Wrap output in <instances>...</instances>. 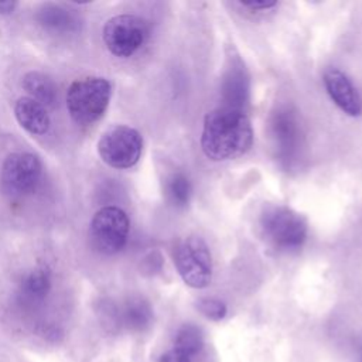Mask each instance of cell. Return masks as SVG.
Wrapping results in <instances>:
<instances>
[{
	"instance_id": "obj_1",
	"label": "cell",
	"mask_w": 362,
	"mask_h": 362,
	"mask_svg": "<svg viewBox=\"0 0 362 362\" xmlns=\"http://www.w3.org/2000/svg\"><path fill=\"white\" fill-rule=\"evenodd\" d=\"M253 143L249 117L235 107H219L206 113L201 134V148L214 161L243 156Z\"/></svg>"
},
{
	"instance_id": "obj_2",
	"label": "cell",
	"mask_w": 362,
	"mask_h": 362,
	"mask_svg": "<svg viewBox=\"0 0 362 362\" xmlns=\"http://www.w3.org/2000/svg\"><path fill=\"white\" fill-rule=\"evenodd\" d=\"M112 96V85L100 76H88L71 83L66 92V107L78 124L96 122L106 110Z\"/></svg>"
},
{
	"instance_id": "obj_3",
	"label": "cell",
	"mask_w": 362,
	"mask_h": 362,
	"mask_svg": "<svg viewBox=\"0 0 362 362\" xmlns=\"http://www.w3.org/2000/svg\"><path fill=\"white\" fill-rule=\"evenodd\" d=\"M260 228L266 240L277 250H296L307 238L304 218L281 205L264 208L260 215Z\"/></svg>"
},
{
	"instance_id": "obj_4",
	"label": "cell",
	"mask_w": 362,
	"mask_h": 362,
	"mask_svg": "<svg viewBox=\"0 0 362 362\" xmlns=\"http://www.w3.org/2000/svg\"><path fill=\"white\" fill-rule=\"evenodd\" d=\"M174 263L182 281L192 288H204L212 280V257L208 245L199 236H188L180 242Z\"/></svg>"
},
{
	"instance_id": "obj_5",
	"label": "cell",
	"mask_w": 362,
	"mask_h": 362,
	"mask_svg": "<svg viewBox=\"0 0 362 362\" xmlns=\"http://www.w3.org/2000/svg\"><path fill=\"white\" fill-rule=\"evenodd\" d=\"M143 137L129 126H115L106 130L98 141V153L103 163L113 168H130L141 156Z\"/></svg>"
},
{
	"instance_id": "obj_6",
	"label": "cell",
	"mask_w": 362,
	"mask_h": 362,
	"mask_svg": "<svg viewBox=\"0 0 362 362\" xmlns=\"http://www.w3.org/2000/svg\"><path fill=\"white\" fill-rule=\"evenodd\" d=\"M147 38V21L133 14L115 16L109 18L103 27V41L106 48L120 58H127L137 52Z\"/></svg>"
},
{
	"instance_id": "obj_7",
	"label": "cell",
	"mask_w": 362,
	"mask_h": 362,
	"mask_svg": "<svg viewBox=\"0 0 362 362\" xmlns=\"http://www.w3.org/2000/svg\"><path fill=\"white\" fill-rule=\"evenodd\" d=\"M129 229L130 222L123 209L105 206L100 208L90 221V242L96 250L105 255H113L124 247Z\"/></svg>"
},
{
	"instance_id": "obj_8",
	"label": "cell",
	"mask_w": 362,
	"mask_h": 362,
	"mask_svg": "<svg viewBox=\"0 0 362 362\" xmlns=\"http://www.w3.org/2000/svg\"><path fill=\"white\" fill-rule=\"evenodd\" d=\"M42 164L40 158L27 151L11 153L1 167V187L10 195H24L33 191L40 182Z\"/></svg>"
},
{
	"instance_id": "obj_9",
	"label": "cell",
	"mask_w": 362,
	"mask_h": 362,
	"mask_svg": "<svg viewBox=\"0 0 362 362\" xmlns=\"http://www.w3.org/2000/svg\"><path fill=\"white\" fill-rule=\"evenodd\" d=\"M324 86L332 102L348 116L362 113V98L351 79L339 69L329 68L324 72Z\"/></svg>"
},
{
	"instance_id": "obj_10",
	"label": "cell",
	"mask_w": 362,
	"mask_h": 362,
	"mask_svg": "<svg viewBox=\"0 0 362 362\" xmlns=\"http://www.w3.org/2000/svg\"><path fill=\"white\" fill-rule=\"evenodd\" d=\"M14 116L18 124L31 134H45L49 130L51 120L45 106L30 96H23L16 102Z\"/></svg>"
},
{
	"instance_id": "obj_11",
	"label": "cell",
	"mask_w": 362,
	"mask_h": 362,
	"mask_svg": "<svg viewBox=\"0 0 362 362\" xmlns=\"http://www.w3.org/2000/svg\"><path fill=\"white\" fill-rule=\"evenodd\" d=\"M51 290V273L47 267L38 266L30 270L20 281V297L23 301L35 304L42 301Z\"/></svg>"
},
{
	"instance_id": "obj_12",
	"label": "cell",
	"mask_w": 362,
	"mask_h": 362,
	"mask_svg": "<svg viewBox=\"0 0 362 362\" xmlns=\"http://www.w3.org/2000/svg\"><path fill=\"white\" fill-rule=\"evenodd\" d=\"M38 23L51 31L66 33L78 27V18L69 10L58 4H45L37 14Z\"/></svg>"
},
{
	"instance_id": "obj_13",
	"label": "cell",
	"mask_w": 362,
	"mask_h": 362,
	"mask_svg": "<svg viewBox=\"0 0 362 362\" xmlns=\"http://www.w3.org/2000/svg\"><path fill=\"white\" fill-rule=\"evenodd\" d=\"M23 88L30 93V98L41 105H52L57 98V86L52 79L41 72L31 71L23 76Z\"/></svg>"
},
{
	"instance_id": "obj_14",
	"label": "cell",
	"mask_w": 362,
	"mask_h": 362,
	"mask_svg": "<svg viewBox=\"0 0 362 362\" xmlns=\"http://www.w3.org/2000/svg\"><path fill=\"white\" fill-rule=\"evenodd\" d=\"M151 320L153 310L143 298L130 300L122 311L123 325L132 331H144L151 324Z\"/></svg>"
},
{
	"instance_id": "obj_15",
	"label": "cell",
	"mask_w": 362,
	"mask_h": 362,
	"mask_svg": "<svg viewBox=\"0 0 362 362\" xmlns=\"http://www.w3.org/2000/svg\"><path fill=\"white\" fill-rule=\"evenodd\" d=\"M174 348L195 358L204 348V334L194 324H184L178 328L174 338Z\"/></svg>"
},
{
	"instance_id": "obj_16",
	"label": "cell",
	"mask_w": 362,
	"mask_h": 362,
	"mask_svg": "<svg viewBox=\"0 0 362 362\" xmlns=\"http://www.w3.org/2000/svg\"><path fill=\"white\" fill-rule=\"evenodd\" d=\"M192 192L191 182L188 177H185L182 173H177L171 175L167 181V197L170 202L175 206H185L189 202Z\"/></svg>"
},
{
	"instance_id": "obj_17",
	"label": "cell",
	"mask_w": 362,
	"mask_h": 362,
	"mask_svg": "<svg viewBox=\"0 0 362 362\" xmlns=\"http://www.w3.org/2000/svg\"><path fill=\"white\" fill-rule=\"evenodd\" d=\"M197 308L202 315L214 321L222 320L228 311L225 303L218 298H201L197 303Z\"/></svg>"
},
{
	"instance_id": "obj_18",
	"label": "cell",
	"mask_w": 362,
	"mask_h": 362,
	"mask_svg": "<svg viewBox=\"0 0 362 362\" xmlns=\"http://www.w3.org/2000/svg\"><path fill=\"white\" fill-rule=\"evenodd\" d=\"M158 362H194V358L175 349L174 346L160 355Z\"/></svg>"
},
{
	"instance_id": "obj_19",
	"label": "cell",
	"mask_w": 362,
	"mask_h": 362,
	"mask_svg": "<svg viewBox=\"0 0 362 362\" xmlns=\"http://www.w3.org/2000/svg\"><path fill=\"white\" fill-rule=\"evenodd\" d=\"M277 6L276 1H253V3H243V7H247L250 10H269L272 7Z\"/></svg>"
},
{
	"instance_id": "obj_20",
	"label": "cell",
	"mask_w": 362,
	"mask_h": 362,
	"mask_svg": "<svg viewBox=\"0 0 362 362\" xmlns=\"http://www.w3.org/2000/svg\"><path fill=\"white\" fill-rule=\"evenodd\" d=\"M17 3L16 1H0V14H10L14 11Z\"/></svg>"
}]
</instances>
